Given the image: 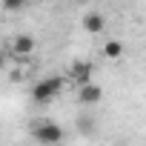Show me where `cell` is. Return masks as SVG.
Instances as JSON below:
<instances>
[{
  "label": "cell",
  "mask_w": 146,
  "mask_h": 146,
  "mask_svg": "<svg viewBox=\"0 0 146 146\" xmlns=\"http://www.w3.org/2000/svg\"><path fill=\"white\" fill-rule=\"evenodd\" d=\"M63 86H66V80H63L60 75L43 78L37 86H32V100H35V103H49V100H54V98L63 92Z\"/></svg>",
  "instance_id": "cell-1"
},
{
  "label": "cell",
  "mask_w": 146,
  "mask_h": 146,
  "mask_svg": "<svg viewBox=\"0 0 146 146\" xmlns=\"http://www.w3.org/2000/svg\"><path fill=\"white\" fill-rule=\"evenodd\" d=\"M32 137L43 146H57V143H63V129L54 120H37L32 126Z\"/></svg>",
  "instance_id": "cell-2"
},
{
  "label": "cell",
  "mask_w": 146,
  "mask_h": 146,
  "mask_svg": "<svg viewBox=\"0 0 146 146\" xmlns=\"http://www.w3.org/2000/svg\"><path fill=\"white\" fill-rule=\"evenodd\" d=\"M35 49H37V43H35V37H32V35H15V37L9 40V54H12L15 60L32 57V54H35Z\"/></svg>",
  "instance_id": "cell-3"
},
{
  "label": "cell",
  "mask_w": 146,
  "mask_h": 146,
  "mask_svg": "<svg viewBox=\"0 0 146 146\" xmlns=\"http://www.w3.org/2000/svg\"><path fill=\"white\" fill-rule=\"evenodd\" d=\"M92 72H95V66H92L89 60H72L69 78L75 80L78 86H80V83H89V80H92Z\"/></svg>",
  "instance_id": "cell-4"
},
{
  "label": "cell",
  "mask_w": 146,
  "mask_h": 146,
  "mask_svg": "<svg viewBox=\"0 0 146 146\" xmlns=\"http://www.w3.org/2000/svg\"><path fill=\"white\" fill-rule=\"evenodd\" d=\"M78 100L86 103V106H95V103L103 100V89L95 86L92 80H89V83H80V86H78Z\"/></svg>",
  "instance_id": "cell-5"
},
{
  "label": "cell",
  "mask_w": 146,
  "mask_h": 146,
  "mask_svg": "<svg viewBox=\"0 0 146 146\" xmlns=\"http://www.w3.org/2000/svg\"><path fill=\"white\" fill-rule=\"evenodd\" d=\"M103 26H106V20H103L100 12H89V15L83 17V32H89V35H100Z\"/></svg>",
  "instance_id": "cell-6"
},
{
  "label": "cell",
  "mask_w": 146,
  "mask_h": 146,
  "mask_svg": "<svg viewBox=\"0 0 146 146\" xmlns=\"http://www.w3.org/2000/svg\"><path fill=\"white\" fill-rule=\"evenodd\" d=\"M103 54H106L109 60H120V57H123V43L115 40V37H109V40L103 43Z\"/></svg>",
  "instance_id": "cell-7"
},
{
  "label": "cell",
  "mask_w": 146,
  "mask_h": 146,
  "mask_svg": "<svg viewBox=\"0 0 146 146\" xmlns=\"http://www.w3.org/2000/svg\"><path fill=\"white\" fill-rule=\"evenodd\" d=\"M26 6V0H3V9L6 12H20Z\"/></svg>",
  "instance_id": "cell-8"
},
{
  "label": "cell",
  "mask_w": 146,
  "mask_h": 146,
  "mask_svg": "<svg viewBox=\"0 0 146 146\" xmlns=\"http://www.w3.org/2000/svg\"><path fill=\"white\" fill-rule=\"evenodd\" d=\"M6 63H9V54H6L3 49H0V72H3V69H6Z\"/></svg>",
  "instance_id": "cell-9"
},
{
  "label": "cell",
  "mask_w": 146,
  "mask_h": 146,
  "mask_svg": "<svg viewBox=\"0 0 146 146\" xmlns=\"http://www.w3.org/2000/svg\"><path fill=\"white\" fill-rule=\"evenodd\" d=\"M43 3H49V0H43Z\"/></svg>",
  "instance_id": "cell-10"
}]
</instances>
